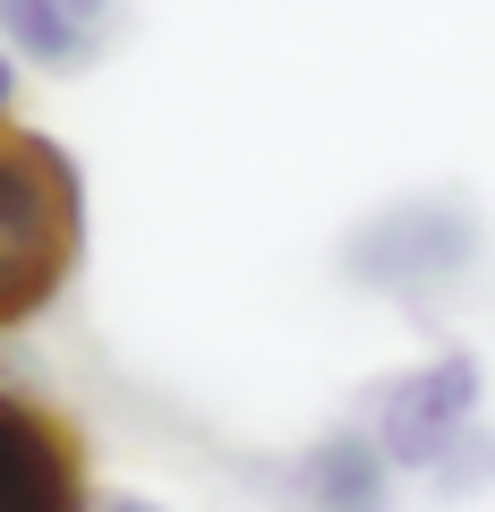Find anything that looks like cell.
<instances>
[{
  "label": "cell",
  "mask_w": 495,
  "mask_h": 512,
  "mask_svg": "<svg viewBox=\"0 0 495 512\" xmlns=\"http://www.w3.org/2000/svg\"><path fill=\"white\" fill-rule=\"evenodd\" d=\"M478 265V214L461 197H393L342 239V274L359 291H385V299H444L461 274Z\"/></svg>",
  "instance_id": "cell-2"
},
{
  "label": "cell",
  "mask_w": 495,
  "mask_h": 512,
  "mask_svg": "<svg viewBox=\"0 0 495 512\" xmlns=\"http://www.w3.org/2000/svg\"><path fill=\"white\" fill-rule=\"evenodd\" d=\"M299 495L308 512H393V461L376 453L367 427H333L299 461Z\"/></svg>",
  "instance_id": "cell-5"
},
{
  "label": "cell",
  "mask_w": 495,
  "mask_h": 512,
  "mask_svg": "<svg viewBox=\"0 0 495 512\" xmlns=\"http://www.w3.org/2000/svg\"><path fill=\"white\" fill-rule=\"evenodd\" d=\"M9 94H18V69H9V52H0V128H9Z\"/></svg>",
  "instance_id": "cell-8"
},
{
  "label": "cell",
  "mask_w": 495,
  "mask_h": 512,
  "mask_svg": "<svg viewBox=\"0 0 495 512\" xmlns=\"http://www.w3.org/2000/svg\"><path fill=\"white\" fill-rule=\"evenodd\" d=\"M94 512H163V504H137V495H103Z\"/></svg>",
  "instance_id": "cell-9"
},
{
  "label": "cell",
  "mask_w": 495,
  "mask_h": 512,
  "mask_svg": "<svg viewBox=\"0 0 495 512\" xmlns=\"http://www.w3.org/2000/svg\"><path fill=\"white\" fill-rule=\"evenodd\" d=\"M60 9H69V18H77V26H86V35H94V43H103V26H111V18H120V0H60Z\"/></svg>",
  "instance_id": "cell-7"
},
{
  "label": "cell",
  "mask_w": 495,
  "mask_h": 512,
  "mask_svg": "<svg viewBox=\"0 0 495 512\" xmlns=\"http://www.w3.org/2000/svg\"><path fill=\"white\" fill-rule=\"evenodd\" d=\"M478 393H487V376H478L470 350H436L427 367H410V376H393L385 393H376L367 436H376V453H385L393 470L444 478L453 453L478 436Z\"/></svg>",
  "instance_id": "cell-3"
},
{
  "label": "cell",
  "mask_w": 495,
  "mask_h": 512,
  "mask_svg": "<svg viewBox=\"0 0 495 512\" xmlns=\"http://www.w3.org/2000/svg\"><path fill=\"white\" fill-rule=\"evenodd\" d=\"M0 35H9L18 60H35V69H77V60L94 52V35L60 9V0H0Z\"/></svg>",
  "instance_id": "cell-6"
},
{
  "label": "cell",
  "mask_w": 495,
  "mask_h": 512,
  "mask_svg": "<svg viewBox=\"0 0 495 512\" xmlns=\"http://www.w3.org/2000/svg\"><path fill=\"white\" fill-rule=\"evenodd\" d=\"M77 248H86L77 163L35 128H0V333L52 308L60 282L77 274Z\"/></svg>",
  "instance_id": "cell-1"
},
{
  "label": "cell",
  "mask_w": 495,
  "mask_h": 512,
  "mask_svg": "<svg viewBox=\"0 0 495 512\" xmlns=\"http://www.w3.org/2000/svg\"><path fill=\"white\" fill-rule=\"evenodd\" d=\"M0 512H94L77 436L35 393H0Z\"/></svg>",
  "instance_id": "cell-4"
}]
</instances>
